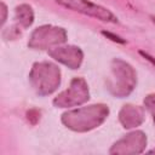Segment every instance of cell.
Masks as SVG:
<instances>
[{"mask_svg": "<svg viewBox=\"0 0 155 155\" xmlns=\"http://www.w3.org/2000/svg\"><path fill=\"white\" fill-rule=\"evenodd\" d=\"M109 113V107L104 103L90 104L64 111L61 121L67 128L78 133H85L99 127L107 120Z\"/></svg>", "mask_w": 155, "mask_h": 155, "instance_id": "6da1fadb", "label": "cell"}, {"mask_svg": "<svg viewBox=\"0 0 155 155\" xmlns=\"http://www.w3.org/2000/svg\"><path fill=\"white\" fill-rule=\"evenodd\" d=\"M137 86V73L134 68L121 58H113L110 74L107 79V90L116 98L128 97Z\"/></svg>", "mask_w": 155, "mask_h": 155, "instance_id": "7a4b0ae2", "label": "cell"}, {"mask_svg": "<svg viewBox=\"0 0 155 155\" xmlns=\"http://www.w3.org/2000/svg\"><path fill=\"white\" fill-rule=\"evenodd\" d=\"M62 81V73L57 64L41 61L35 62L29 71V84L40 97H46L56 92Z\"/></svg>", "mask_w": 155, "mask_h": 155, "instance_id": "3957f363", "label": "cell"}, {"mask_svg": "<svg viewBox=\"0 0 155 155\" xmlns=\"http://www.w3.org/2000/svg\"><path fill=\"white\" fill-rule=\"evenodd\" d=\"M68 39V33L63 27L53 24H42L35 28L28 40V47L31 50H50L63 45Z\"/></svg>", "mask_w": 155, "mask_h": 155, "instance_id": "277c9868", "label": "cell"}, {"mask_svg": "<svg viewBox=\"0 0 155 155\" xmlns=\"http://www.w3.org/2000/svg\"><path fill=\"white\" fill-rule=\"evenodd\" d=\"M90 99V90L87 81L81 76H75L71 79L68 88L58 93L52 104L56 108H76Z\"/></svg>", "mask_w": 155, "mask_h": 155, "instance_id": "5b68a950", "label": "cell"}, {"mask_svg": "<svg viewBox=\"0 0 155 155\" xmlns=\"http://www.w3.org/2000/svg\"><path fill=\"white\" fill-rule=\"evenodd\" d=\"M54 1L58 5H61L68 10L97 18L102 22L119 23L117 17L109 8H107L102 5H98L96 2H92L90 0H54Z\"/></svg>", "mask_w": 155, "mask_h": 155, "instance_id": "8992f818", "label": "cell"}, {"mask_svg": "<svg viewBox=\"0 0 155 155\" xmlns=\"http://www.w3.org/2000/svg\"><path fill=\"white\" fill-rule=\"evenodd\" d=\"M147 134L140 130H134L117 139L109 149L110 155H134L142 154L147 148Z\"/></svg>", "mask_w": 155, "mask_h": 155, "instance_id": "52a82bcc", "label": "cell"}, {"mask_svg": "<svg viewBox=\"0 0 155 155\" xmlns=\"http://www.w3.org/2000/svg\"><path fill=\"white\" fill-rule=\"evenodd\" d=\"M47 53L56 62L68 67L71 70L79 69L84 61L82 50L75 45H59L50 48Z\"/></svg>", "mask_w": 155, "mask_h": 155, "instance_id": "ba28073f", "label": "cell"}, {"mask_svg": "<svg viewBox=\"0 0 155 155\" xmlns=\"http://www.w3.org/2000/svg\"><path fill=\"white\" fill-rule=\"evenodd\" d=\"M119 122L126 130H132L140 126L145 120L144 108L136 104H125L119 111Z\"/></svg>", "mask_w": 155, "mask_h": 155, "instance_id": "9c48e42d", "label": "cell"}, {"mask_svg": "<svg viewBox=\"0 0 155 155\" xmlns=\"http://www.w3.org/2000/svg\"><path fill=\"white\" fill-rule=\"evenodd\" d=\"M34 10L28 4H21L15 8V19L23 29H28L34 23Z\"/></svg>", "mask_w": 155, "mask_h": 155, "instance_id": "30bf717a", "label": "cell"}, {"mask_svg": "<svg viewBox=\"0 0 155 155\" xmlns=\"http://www.w3.org/2000/svg\"><path fill=\"white\" fill-rule=\"evenodd\" d=\"M143 103H144V108L153 116V121H154V125H155V93L147 94L144 101H143Z\"/></svg>", "mask_w": 155, "mask_h": 155, "instance_id": "8fae6325", "label": "cell"}, {"mask_svg": "<svg viewBox=\"0 0 155 155\" xmlns=\"http://www.w3.org/2000/svg\"><path fill=\"white\" fill-rule=\"evenodd\" d=\"M21 25H18V24H15V25H12V27H8L7 29H5V31H4V38L6 39V40H15V39H17L18 36H21Z\"/></svg>", "mask_w": 155, "mask_h": 155, "instance_id": "7c38bea8", "label": "cell"}, {"mask_svg": "<svg viewBox=\"0 0 155 155\" xmlns=\"http://www.w3.org/2000/svg\"><path fill=\"white\" fill-rule=\"evenodd\" d=\"M25 117L28 120V122L33 126H35L39 121H40V117H41V111L36 108H31L29 110H27L25 113Z\"/></svg>", "mask_w": 155, "mask_h": 155, "instance_id": "4fadbf2b", "label": "cell"}, {"mask_svg": "<svg viewBox=\"0 0 155 155\" xmlns=\"http://www.w3.org/2000/svg\"><path fill=\"white\" fill-rule=\"evenodd\" d=\"M101 34H102V35H104L107 39L111 40L113 42L121 44V45H125V44H126V40H125V39H122L121 36H119V35H116V34H114V33H111V31H108V30H102V31H101Z\"/></svg>", "mask_w": 155, "mask_h": 155, "instance_id": "5bb4252c", "label": "cell"}, {"mask_svg": "<svg viewBox=\"0 0 155 155\" xmlns=\"http://www.w3.org/2000/svg\"><path fill=\"white\" fill-rule=\"evenodd\" d=\"M0 12H1V22H0V25L4 27L6 19H7V13H8V10H7V6L5 2H0Z\"/></svg>", "mask_w": 155, "mask_h": 155, "instance_id": "9a60e30c", "label": "cell"}, {"mask_svg": "<svg viewBox=\"0 0 155 155\" xmlns=\"http://www.w3.org/2000/svg\"><path fill=\"white\" fill-rule=\"evenodd\" d=\"M138 53H139L144 59H147L149 63H151V64L155 67V57H153L151 54H149L148 52H145V51H143V50H139V51H138Z\"/></svg>", "mask_w": 155, "mask_h": 155, "instance_id": "2e32d148", "label": "cell"}, {"mask_svg": "<svg viewBox=\"0 0 155 155\" xmlns=\"http://www.w3.org/2000/svg\"><path fill=\"white\" fill-rule=\"evenodd\" d=\"M147 153H148V154H155V148H153V149H150V150H148Z\"/></svg>", "mask_w": 155, "mask_h": 155, "instance_id": "e0dca14e", "label": "cell"}, {"mask_svg": "<svg viewBox=\"0 0 155 155\" xmlns=\"http://www.w3.org/2000/svg\"><path fill=\"white\" fill-rule=\"evenodd\" d=\"M150 19H151V21L155 23V16H154V15H151V16H150Z\"/></svg>", "mask_w": 155, "mask_h": 155, "instance_id": "ac0fdd59", "label": "cell"}]
</instances>
